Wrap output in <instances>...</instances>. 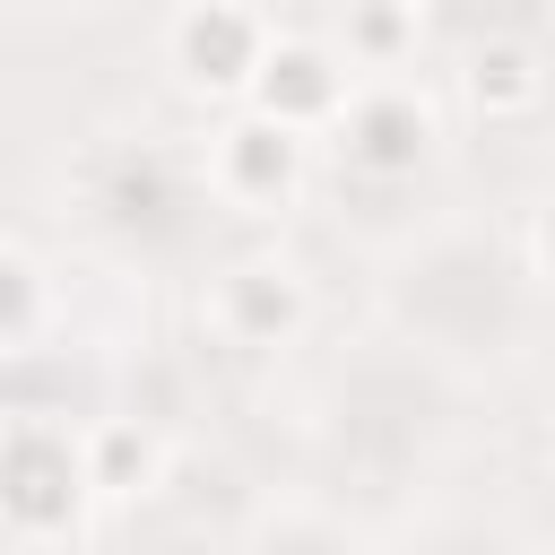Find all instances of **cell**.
<instances>
[{"mask_svg":"<svg viewBox=\"0 0 555 555\" xmlns=\"http://www.w3.org/2000/svg\"><path fill=\"white\" fill-rule=\"evenodd\" d=\"M43 321H52V278H43V260L17 251V243H0V356H17Z\"/></svg>","mask_w":555,"mask_h":555,"instance_id":"obj_8","label":"cell"},{"mask_svg":"<svg viewBox=\"0 0 555 555\" xmlns=\"http://www.w3.org/2000/svg\"><path fill=\"white\" fill-rule=\"evenodd\" d=\"M304 278L286 260H234L217 286H208V321L234 338V347H278L304 330Z\"/></svg>","mask_w":555,"mask_h":555,"instance_id":"obj_5","label":"cell"},{"mask_svg":"<svg viewBox=\"0 0 555 555\" xmlns=\"http://www.w3.org/2000/svg\"><path fill=\"white\" fill-rule=\"evenodd\" d=\"M234 555H373V546L347 529V512H330L312 494H286V503H269L234 529Z\"/></svg>","mask_w":555,"mask_h":555,"instance_id":"obj_6","label":"cell"},{"mask_svg":"<svg viewBox=\"0 0 555 555\" xmlns=\"http://www.w3.org/2000/svg\"><path fill=\"white\" fill-rule=\"evenodd\" d=\"M373 304L390 321V347L416 356L425 373H494V364H512L529 347L538 269H529V251L512 234L442 217V225L408 234L382 260Z\"/></svg>","mask_w":555,"mask_h":555,"instance_id":"obj_1","label":"cell"},{"mask_svg":"<svg viewBox=\"0 0 555 555\" xmlns=\"http://www.w3.org/2000/svg\"><path fill=\"white\" fill-rule=\"evenodd\" d=\"M269 43H278V17H260V9H173V17H165V69H173L191 95H234V104H251Z\"/></svg>","mask_w":555,"mask_h":555,"instance_id":"obj_4","label":"cell"},{"mask_svg":"<svg viewBox=\"0 0 555 555\" xmlns=\"http://www.w3.org/2000/svg\"><path fill=\"white\" fill-rule=\"evenodd\" d=\"M373 555H529L503 520H486V512H416V520H399V538H382Z\"/></svg>","mask_w":555,"mask_h":555,"instance_id":"obj_7","label":"cell"},{"mask_svg":"<svg viewBox=\"0 0 555 555\" xmlns=\"http://www.w3.org/2000/svg\"><path fill=\"white\" fill-rule=\"evenodd\" d=\"M321 139L364 182H408V173H425L442 156V104L416 87V69H373V78H347Z\"/></svg>","mask_w":555,"mask_h":555,"instance_id":"obj_2","label":"cell"},{"mask_svg":"<svg viewBox=\"0 0 555 555\" xmlns=\"http://www.w3.org/2000/svg\"><path fill=\"white\" fill-rule=\"evenodd\" d=\"M538 278H555V199H546V217H538V260H529Z\"/></svg>","mask_w":555,"mask_h":555,"instance_id":"obj_9","label":"cell"},{"mask_svg":"<svg viewBox=\"0 0 555 555\" xmlns=\"http://www.w3.org/2000/svg\"><path fill=\"white\" fill-rule=\"evenodd\" d=\"M304 165H312V139H295L286 121H269V113H234V121H217L208 130V147H199V191H217L225 208H243V217H269V208H286L295 191H304Z\"/></svg>","mask_w":555,"mask_h":555,"instance_id":"obj_3","label":"cell"}]
</instances>
